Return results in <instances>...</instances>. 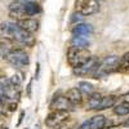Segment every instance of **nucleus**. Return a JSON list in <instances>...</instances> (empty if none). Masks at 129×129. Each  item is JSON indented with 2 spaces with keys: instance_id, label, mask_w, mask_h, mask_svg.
Listing matches in <instances>:
<instances>
[{
  "instance_id": "obj_1",
  "label": "nucleus",
  "mask_w": 129,
  "mask_h": 129,
  "mask_svg": "<svg viewBox=\"0 0 129 129\" xmlns=\"http://www.w3.org/2000/svg\"><path fill=\"white\" fill-rule=\"evenodd\" d=\"M92 57V53L88 48H78V47H70L67 50V63L72 69H76L85 63Z\"/></svg>"
},
{
  "instance_id": "obj_2",
  "label": "nucleus",
  "mask_w": 129,
  "mask_h": 129,
  "mask_svg": "<svg viewBox=\"0 0 129 129\" xmlns=\"http://www.w3.org/2000/svg\"><path fill=\"white\" fill-rule=\"evenodd\" d=\"M12 66H14L16 69H25L30 64V57L28 54L21 48H14L12 49L8 54L5 56V58Z\"/></svg>"
},
{
  "instance_id": "obj_3",
  "label": "nucleus",
  "mask_w": 129,
  "mask_h": 129,
  "mask_svg": "<svg viewBox=\"0 0 129 129\" xmlns=\"http://www.w3.org/2000/svg\"><path fill=\"white\" fill-rule=\"evenodd\" d=\"M12 41L18 43V44L25 45V47H34L36 43L35 36L31 32L25 31L17 23H12Z\"/></svg>"
},
{
  "instance_id": "obj_4",
  "label": "nucleus",
  "mask_w": 129,
  "mask_h": 129,
  "mask_svg": "<svg viewBox=\"0 0 129 129\" xmlns=\"http://www.w3.org/2000/svg\"><path fill=\"white\" fill-rule=\"evenodd\" d=\"M119 61H120V57H117V56H109V57H106L103 61H101L98 69L95 70L97 72L94 74L95 79L106 76V75H109L111 72L117 71V67H119Z\"/></svg>"
},
{
  "instance_id": "obj_5",
  "label": "nucleus",
  "mask_w": 129,
  "mask_h": 129,
  "mask_svg": "<svg viewBox=\"0 0 129 129\" xmlns=\"http://www.w3.org/2000/svg\"><path fill=\"white\" fill-rule=\"evenodd\" d=\"M75 9L80 16H92L100 10V2H97V0H76Z\"/></svg>"
},
{
  "instance_id": "obj_6",
  "label": "nucleus",
  "mask_w": 129,
  "mask_h": 129,
  "mask_svg": "<svg viewBox=\"0 0 129 129\" xmlns=\"http://www.w3.org/2000/svg\"><path fill=\"white\" fill-rule=\"evenodd\" d=\"M70 117L69 111H61V110H52V112L45 117V125L49 128H56L64 123Z\"/></svg>"
},
{
  "instance_id": "obj_7",
  "label": "nucleus",
  "mask_w": 129,
  "mask_h": 129,
  "mask_svg": "<svg viewBox=\"0 0 129 129\" xmlns=\"http://www.w3.org/2000/svg\"><path fill=\"white\" fill-rule=\"evenodd\" d=\"M100 62H101V61L98 59V57L92 56L87 62L83 63L81 66H79V67H76V69H74V74L78 75V76H87V75L94 72L97 69H98Z\"/></svg>"
},
{
  "instance_id": "obj_8",
  "label": "nucleus",
  "mask_w": 129,
  "mask_h": 129,
  "mask_svg": "<svg viewBox=\"0 0 129 129\" xmlns=\"http://www.w3.org/2000/svg\"><path fill=\"white\" fill-rule=\"evenodd\" d=\"M50 109L52 110H61V111H72L74 106L69 102V100L64 95H56L50 102Z\"/></svg>"
},
{
  "instance_id": "obj_9",
  "label": "nucleus",
  "mask_w": 129,
  "mask_h": 129,
  "mask_svg": "<svg viewBox=\"0 0 129 129\" xmlns=\"http://www.w3.org/2000/svg\"><path fill=\"white\" fill-rule=\"evenodd\" d=\"M9 16L16 19V22H18V21H22V19H26L28 18L25 9H23V4L22 3H12L9 5Z\"/></svg>"
},
{
  "instance_id": "obj_10",
  "label": "nucleus",
  "mask_w": 129,
  "mask_h": 129,
  "mask_svg": "<svg viewBox=\"0 0 129 129\" xmlns=\"http://www.w3.org/2000/svg\"><path fill=\"white\" fill-rule=\"evenodd\" d=\"M64 97L69 100V102L75 107V106H78L83 102V93L78 89V88H70L66 94H64Z\"/></svg>"
},
{
  "instance_id": "obj_11",
  "label": "nucleus",
  "mask_w": 129,
  "mask_h": 129,
  "mask_svg": "<svg viewBox=\"0 0 129 129\" xmlns=\"http://www.w3.org/2000/svg\"><path fill=\"white\" fill-rule=\"evenodd\" d=\"M16 23L21 28H23L27 32H31V34L38 31V28H39V22L35 18H26V19H22V21H18V22H16Z\"/></svg>"
},
{
  "instance_id": "obj_12",
  "label": "nucleus",
  "mask_w": 129,
  "mask_h": 129,
  "mask_svg": "<svg viewBox=\"0 0 129 129\" xmlns=\"http://www.w3.org/2000/svg\"><path fill=\"white\" fill-rule=\"evenodd\" d=\"M93 32V27L89 23H78L72 28L74 36H88Z\"/></svg>"
},
{
  "instance_id": "obj_13",
  "label": "nucleus",
  "mask_w": 129,
  "mask_h": 129,
  "mask_svg": "<svg viewBox=\"0 0 129 129\" xmlns=\"http://www.w3.org/2000/svg\"><path fill=\"white\" fill-rule=\"evenodd\" d=\"M22 4H23V9L28 18H32L34 16H38L39 13H41V7L36 2H27V3H22Z\"/></svg>"
},
{
  "instance_id": "obj_14",
  "label": "nucleus",
  "mask_w": 129,
  "mask_h": 129,
  "mask_svg": "<svg viewBox=\"0 0 129 129\" xmlns=\"http://www.w3.org/2000/svg\"><path fill=\"white\" fill-rule=\"evenodd\" d=\"M117 101V97L114 94H109V95H102L101 102L98 105V109L97 110H106V109H111L116 105Z\"/></svg>"
},
{
  "instance_id": "obj_15",
  "label": "nucleus",
  "mask_w": 129,
  "mask_h": 129,
  "mask_svg": "<svg viewBox=\"0 0 129 129\" xmlns=\"http://www.w3.org/2000/svg\"><path fill=\"white\" fill-rule=\"evenodd\" d=\"M88 121H89L90 129H105L106 126V117L103 115H95Z\"/></svg>"
},
{
  "instance_id": "obj_16",
  "label": "nucleus",
  "mask_w": 129,
  "mask_h": 129,
  "mask_svg": "<svg viewBox=\"0 0 129 129\" xmlns=\"http://www.w3.org/2000/svg\"><path fill=\"white\" fill-rule=\"evenodd\" d=\"M0 39L12 41V23L10 22L0 23Z\"/></svg>"
},
{
  "instance_id": "obj_17",
  "label": "nucleus",
  "mask_w": 129,
  "mask_h": 129,
  "mask_svg": "<svg viewBox=\"0 0 129 129\" xmlns=\"http://www.w3.org/2000/svg\"><path fill=\"white\" fill-rule=\"evenodd\" d=\"M114 114L117 116H126L129 115V102H120L114 106Z\"/></svg>"
},
{
  "instance_id": "obj_18",
  "label": "nucleus",
  "mask_w": 129,
  "mask_h": 129,
  "mask_svg": "<svg viewBox=\"0 0 129 129\" xmlns=\"http://www.w3.org/2000/svg\"><path fill=\"white\" fill-rule=\"evenodd\" d=\"M101 98H102V94H100V93L94 92L93 94H90L89 98H88V105H87L88 110H97V109H98V105L101 102Z\"/></svg>"
},
{
  "instance_id": "obj_19",
  "label": "nucleus",
  "mask_w": 129,
  "mask_h": 129,
  "mask_svg": "<svg viewBox=\"0 0 129 129\" xmlns=\"http://www.w3.org/2000/svg\"><path fill=\"white\" fill-rule=\"evenodd\" d=\"M89 40L87 36H74L71 40V47H78V48H88Z\"/></svg>"
},
{
  "instance_id": "obj_20",
  "label": "nucleus",
  "mask_w": 129,
  "mask_h": 129,
  "mask_svg": "<svg viewBox=\"0 0 129 129\" xmlns=\"http://www.w3.org/2000/svg\"><path fill=\"white\" fill-rule=\"evenodd\" d=\"M117 71H119V72H123V74H125V72L129 71V52L125 53L123 57H120Z\"/></svg>"
},
{
  "instance_id": "obj_21",
  "label": "nucleus",
  "mask_w": 129,
  "mask_h": 129,
  "mask_svg": "<svg viewBox=\"0 0 129 129\" xmlns=\"http://www.w3.org/2000/svg\"><path fill=\"white\" fill-rule=\"evenodd\" d=\"M78 89L81 93H85V94H88V95H90V94L94 93V87H93L90 83H88V81H80Z\"/></svg>"
},
{
  "instance_id": "obj_22",
  "label": "nucleus",
  "mask_w": 129,
  "mask_h": 129,
  "mask_svg": "<svg viewBox=\"0 0 129 129\" xmlns=\"http://www.w3.org/2000/svg\"><path fill=\"white\" fill-rule=\"evenodd\" d=\"M78 129H90V128H89V121H88V120H87V121H84Z\"/></svg>"
},
{
  "instance_id": "obj_23",
  "label": "nucleus",
  "mask_w": 129,
  "mask_h": 129,
  "mask_svg": "<svg viewBox=\"0 0 129 129\" xmlns=\"http://www.w3.org/2000/svg\"><path fill=\"white\" fill-rule=\"evenodd\" d=\"M8 109H9V111H14V110L17 109V103H16V102L9 103V105H8Z\"/></svg>"
},
{
  "instance_id": "obj_24",
  "label": "nucleus",
  "mask_w": 129,
  "mask_h": 129,
  "mask_svg": "<svg viewBox=\"0 0 129 129\" xmlns=\"http://www.w3.org/2000/svg\"><path fill=\"white\" fill-rule=\"evenodd\" d=\"M121 98H123L125 102H129V92H128V93H125V94L121 97Z\"/></svg>"
},
{
  "instance_id": "obj_25",
  "label": "nucleus",
  "mask_w": 129,
  "mask_h": 129,
  "mask_svg": "<svg viewBox=\"0 0 129 129\" xmlns=\"http://www.w3.org/2000/svg\"><path fill=\"white\" fill-rule=\"evenodd\" d=\"M17 3H27V2H36V0H14Z\"/></svg>"
},
{
  "instance_id": "obj_26",
  "label": "nucleus",
  "mask_w": 129,
  "mask_h": 129,
  "mask_svg": "<svg viewBox=\"0 0 129 129\" xmlns=\"http://www.w3.org/2000/svg\"><path fill=\"white\" fill-rule=\"evenodd\" d=\"M23 115H25V112H21V116H19V120H18V125L22 123V119H23Z\"/></svg>"
},
{
  "instance_id": "obj_27",
  "label": "nucleus",
  "mask_w": 129,
  "mask_h": 129,
  "mask_svg": "<svg viewBox=\"0 0 129 129\" xmlns=\"http://www.w3.org/2000/svg\"><path fill=\"white\" fill-rule=\"evenodd\" d=\"M3 105H4V100L0 97V107H3Z\"/></svg>"
},
{
  "instance_id": "obj_28",
  "label": "nucleus",
  "mask_w": 129,
  "mask_h": 129,
  "mask_svg": "<svg viewBox=\"0 0 129 129\" xmlns=\"http://www.w3.org/2000/svg\"><path fill=\"white\" fill-rule=\"evenodd\" d=\"M0 129H8L7 126H2V128H0Z\"/></svg>"
},
{
  "instance_id": "obj_29",
  "label": "nucleus",
  "mask_w": 129,
  "mask_h": 129,
  "mask_svg": "<svg viewBox=\"0 0 129 129\" xmlns=\"http://www.w3.org/2000/svg\"><path fill=\"white\" fill-rule=\"evenodd\" d=\"M125 124H126V125H129V119H128V121H126V123H125Z\"/></svg>"
},
{
  "instance_id": "obj_30",
  "label": "nucleus",
  "mask_w": 129,
  "mask_h": 129,
  "mask_svg": "<svg viewBox=\"0 0 129 129\" xmlns=\"http://www.w3.org/2000/svg\"><path fill=\"white\" fill-rule=\"evenodd\" d=\"M97 2H100V0H97Z\"/></svg>"
}]
</instances>
